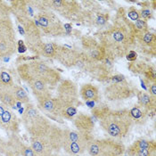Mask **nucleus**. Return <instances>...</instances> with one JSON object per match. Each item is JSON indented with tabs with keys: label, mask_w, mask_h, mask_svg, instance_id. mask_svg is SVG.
Here are the masks:
<instances>
[{
	"label": "nucleus",
	"mask_w": 156,
	"mask_h": 156,
	"mask_svg": "<svg viewBox=\"0 0 156 156\" xmlns=\"http://www.w3.org/2000/svg\"><path fill=\"white\" fill-rule=\"evenodd\" d=\"M98 39L112 60L122 58L132 50L136 45V30L124 8L117 11L113 23L98 35Z\"/></svg>",
	"instance_id": "f257e3e1"
},
{
	"label": "nucleus",
	"mask_w": 156,
	"mask_h": 156,
	"mask_svg": "<svg viewBox=\"0 0 156 156\" xmlns=\"http://www.w3.org/2000/svg\"><path fill=\"white\" fill-rule=\"evenodd\" d=\"M92 113L99 120L104 131L115 139L126 137L133 126V120L128 109L112 110L103 105L96 106L92 110Z\"/></svg>",
	"instance_id": "f03ea898"
},
{
	"label": "nucleus",
	"mask_w": 156,
	"mask_h": 156,
	"mask_svg": "<svg viewBox=\"0 0 156 156\" xmlns=\"http://www.w3.org/2000/svg\"><path fill=\"white\" fill-rule=\"evenodd\" d=\"M10 12L11 8L0 1V59L12 55L16 50V36Z\"/></svg>",
	"instance_id": "7ed1b4c3"
},
{
	"label": "nucleus",
	"mask_w": 156,
	"mask_h": 156,
	"mask_svg": "<svg viewBox=\"0 0 156 156\" xmlns=\"http://www.w3.org/2000/svg\"><path fill=\"white\" fill-rule=\"evenodd\" d=\"M22 123L30 137H46L52 126L51 121L32 104H28L22 115Z\"/></svg>",
	"instance_id": "20e7f679"
},
{
	"label": "nucleus",
	"mask_w": 156,
	"mask_h": 156,
	"mask_svg": "<svg viewBox=\"0 0 156 156\" xmlns=\"http://www.w3.org/2000/svg\"><path fill=\"white\" fill-rule=\"evenodd\" d=\"M81 48L80 53L84 62V70L87 72H95L96 67L108 57L105 48L92 37H82Z\"/></svg>",
	"instance_id": "39448f33"
},
{
	"label": "nucleus",
	"mask_w": 156,
	"mask_h": 156,
	"mask_svg": "<svg viewBox=\"0 0 156 156\" xmlns=\"http://www.w3.org/2000/svg\"><path fill=\"white\" fill-rule=\"evenodd\" d=\"M89 156H124L126 147L115 138H92L87 144Z\"/></svg>",
	"instance_id": "423d86ee"
},
{
	"label": "nucleus",
	"mask_w": 156,
	"mask_h": 156,
	"mask_svg": "<svg viewBox=\"0 0 156 156\" xmlns=\"http://www.w3.org/2000/svg\"><path fill=\"white\" fill-rule=\"evenodd\" d=\"M38 27L44 34L48 36L60 37L65 33L64 25L62 23L56 13L51 10L43 8L35 15Z\"/></svg>",
	"instance_id": "0eeeda50"
},
{
	"label": "nucleus",
	"mask_w": 156,
	"mask_h": 156,
	"mask_svg": "<svg viewBox=\"0 0 156 156\" xmlns=\"http://www.w3.org/2000/svg\"><path fill=\"white\" fill-rule=\"evenodd\" d=\"M47 9L57 12L67 20H72L82 12L80 3L75 0H48L44 1Z\"/></svg>",
	"instance_id": "6e6552de"
},
{
	"label": "nucleus",
	"mask_w": 156,
	"mask_h": 156,
	"mask_svg": "<svg viewBox=\"0 0 156 156\" xmlns=\"http://www.w3.org/2000/svg\"><path fill=\"white\" fill-rule=\"evenodd\" d=\"M34 76L36 79L42 80L48 86H56L61 81V74L55 69L48 66L47 63L39 60L32 61L30 62Z\"/></svg>",
	"instance_id": "1a4fd4ad"
},
{
	"label": "nucleus",
	"mask_w": 156,
	"mask_h": 156,
	"mask_svg": "<svg viewBox=\"0 0 156 156\" xmlns=\"http://www.w3.org/2000/svg\"><path fill=\"white\" fill-rule=\"evenodd\" d=\"M79 89L78 86L72 80H61L57 87V99L60 101L61 105H74L79 104Z\"/></svg>",
	"instance_id": "9d476101"
},
{
	"label": "nucleus",
	"mask_w": 156,
	"mask_h": 156,
	"mask_svg": "<svg viewBox=\"0 0 156 156\" xmlns=\"http://www.w3.org/2000/svg\"><path fill=\"white\" fill-rule=\"evenodd\" d=\"M105 96L109 101H122L134 96L133 89L126 80L120 82H113L105 89Z\"/></svg>",
	"instance_id": "9b49d317"
},
{
	"label": "nucleus",
	"mask_w": 156,
	"mask_h": 156,
	"mask_svg": "<svg viewBox=\"0 0 156 156\" xmlns=\"http://www.w3.org/2000/svg\"><path fill=\"white\" fill-rule=\"evenodd\" d=\"M55 59L58 61L63 66L67 68H72L77 66L80 59V53L77 50L58 45Z\"/></svg>",
	"instance_id": "f8f14e48"
},
{
	"label": "nucleus",
	"mask_w": 156,
	"mask_h": 156,
	"mask_svg": "<svg viewBox=\"0 0 156 156\" xmlns=\"http://www.w3.org/2000/svg\"><path fill=\"white\" fill-rule=\"evenodd\" d=\"M136 43L138 44L140 51L146 55L155 56L156 53V35L150 30L136 34Z\"/></svg>",
	"instance_id": "ddd939ff"
},
{
	"label": "nucleus",
	"mask_w": 156,
	"mask_h": 156,
	"mask_svg": "<svg viewBox=\"0 0 156 156\" xmlns=\"http://www.w3.org/2000/svg\"><path fill=\"white\" fill-rule=\"evenodd\" d=\"M20 123L16 114L10 108H7L0 116V129L10 134H17L20 129Z\"/></svg>",
	"instance_id": "4468645a"
},
{
	"label": "nucleus",
	"mask_w": 156,
	"mask_h": 156,
	"mask_svg": "<svg viewBox=\"0 0 156 156\" xmlns=\"http://www.w3.org/2000/svg\"><path fill=\"white\" fill-rule=\"evenodd\" d=\"M37 108L54 117H61L62 105L57 97L54 98L51 96L37 101Z\"/></svg>",
	"instance_id": "2eb2a0df"
},
{
	"label": "nucleus",
	"mask_w": 156,
	"mask_h": 156,
	"mask_svg": "<svg viewBox=\"0 0 156 156\" xmlns=\"http://www.w3.org/2000/svg\"><path fill=\"white\" fill-rule=\"evenodd\" d=\"M72 122L78 131L86 134H92L95 128V122L93 118L90 115L83 112L77 113L76 116L73 118Z\"/></svg>",
	"instance_id": "dca6fc26"
},
{
	"label": "nucleus",
	"mask_w": 156,
	"mask_h": 156,
	"mask_svg": "<svg viewBox=\"0 0 156 156\" xmlns=\"http://www.w3.org/2000/svg\"><path fill=\"white\" fill-rule=\"evenodd\" d=\"M30 146L39 156H51L54 154L53 148L47 137H30Z\"/></svg>",
	"instance_id": "f3484780"
},
{
	"label": "nucleus",
	"mask_w": 156,
	"mask_h": 156,
	"mask_svg": "<svg viewBox=\"0 0 156 156\" xmlns=\"http://www.w3.org/2000/svg\"><path fill=\"white\" fill-rule=\"evenodd\" d=\"M62 131H63V129H61L60 127H58L57 125L52 124L48 136H46L53 148L54 153L58 154L62 150V140H63Z\"/></svg>",
	"instance_id": "a211bd4d"
},
{
	"label": "nucleus",
	"mask_w": 156,
	"mask_h": 156,
	"mask_svg": "<svg viewBox=\"0 0 156 156\" xmlns=\"http://www.w3.org/2000/svg\"><path fill=\"white\" fill-rule=\"evenodd\" d=\"M23 142L17 136V134H11L8 140L5 141L3 154L5 156H22V145Z\"/></svg>",
	"instance_id": "6ab92c4d"
},
{
	"label": "nucleus",
	"mask_w": 156,
	"mask_h": 156,
	"mask_svg": "<svg viewBox=\"0 0 156 156\" xmlns=\"http://www.w3.org/2000/svg\"><path fill=\"white\" fill-rule=\"evenodd\" d=\"M28 85L30 86L33 95L37 98V101L51 96V92L48 88V86L46 83H44L42 80L38 79H34Z\"/></svg>",
	"instance_id": "aec40b11"
},
{
	"label": "nucleus",
	"mask_w": 156,
	"mask_h": 156,
	"mask_svg": "<svg viewBox=\"0 0 156 156\" xmlns=\"http://www.w3.org/2000/svg\"><path fill=\"white\" fill-rule=\"evenodd\" d=\"M62 135H63L64 140L85 144H87L88 141L93 138L91 134H86V133H82L80 131H78V130H72V129H63Z\"/></svg>",
	"instance_id": "412c9836"
},
{
	"label": "nucleus",
	"mask_w": 156,
	"mask_h": 156,
	"mask_svg": "<svg viewBox=\"0 0 156 156\" xmlns=\"http://www.w3.org/2000/svg\"><path fill=\"white\" fill-rule=\"evenodd\" d=\"M80 95L85 101H94L97 102L100 98V94L97 87L91 83L82 85L80 89Z\"/></svg>",
	"instance_id": "4be33fe9"
},
{
	"label": "nucleus",
	"mask_w": 156,
	"mask_h": 156,
	"mask_svg": "<svg viewBox=\"0 0 156 156\" xmlns=\"http://www.w3.org/2000/svg\"><path fill=\"white\" fill-rule=\"evenodd\" d=\"M137 105L142 106L148 112H155L156 109V100L152 98L151 96L144 91H137Z\"/></svg>",
	"instance_id": "5701e85b"
},
{
	"label": "nucleus",
	"mask_w": 156,
	"mask_h": 156,
	"mask_svg": "<svg viewBox=\"0 0 156 156\" xmlns=\"http://www.w3.org/2000/svg\"><path fill=\"white\" fill-rule=\"evenodd\" d=\"M62 149H63L64 152L66 154H68L69 155H80L85 153V151L87 149V144L77 143V142H72V141L63 139Z\"/></svg>",
	"instance_id": "b1692460"
},
{
	"label": "nucleus",
	"mask_w": 156,
	"mask_h": 156,
	"mask_svg": "<svg viewBox=\"0 0 156 156\" xmlns=\"http://www.w3.org/2000/svg\"><path fill=\"white\" fill-rule=\"evenodd\" d=\"M129 114L133 120V123H136L137 125H143L147 120L149 112L148 111L136 104L129 110Z\"/></svg>",
	"instance_id": "393cba45"
},
{
	"label": "nucleus",
	"mask_w": 156,
	"mask_h": 156,
	"mask_svg": "<svg viewBox=\"0 0 156 156\" xmlns=\"http://www.w3.org/2000/svg\"><path fill=\"white\" fill-rule=\"evenodd\" d=\"M17 72H18L20 78L23 80L24 82H26L27 84H29L32 80L36 79L30 62L29 63H21V64H19L18 67H17Z\"/></svg>",
	"instance_id": "a878e982"
},
{
	"label": "nucleus",
	"mask_w": 156,
	"mask_h": 156,
	"mask_svg": "<svg viewBox=\"0 0 156 156\" xmlns=\"http://www.w3.org/2000/svg\"><path fill=\"white\" fill-rule=\"evenodd\" d=\"M0 102L8 108L14 106V105L16 104V100L12 94V89L0 87Z\"/></svg>",
	"instance_id": "bb28decb"
},
{
	"label": "nucleus",
	"mask_w": 156,
	"mask_h": 156,
	"mask_svg": "<svg viewBox=\"0 0 156 156\" xmlns=\"http://www.w3.org/2000/svg\"><path fill=\"white\" fill-rule=\"evenodd\" d=\"M58 45L55 43H43L41 48L39 49L38 55H43L44 57H47L49 59H55L56 55V51H57Z\"/></svg>",
	"instance_id": "cd10ccee"
},
{
	"label": "nucleus",
	"mask_w": 156,
	"mask_h": 156,
	"mask_svg": "<svg viewBox=\"0 0 156 156\" xmlns=\"http://www.w3.org/2000/svg\"><path fill=\"white\" fill-rule=\"evenodd\" d=\"M12 92L15 97L16 102H19L23 105L30 104V97L21 86L14 84V86L12 87Z\"/></svg>",
	"instance_id": "c85d7f7f"
},
{
	"label": "nucleus",
	"mask_w": 156,
	"mask_h": 156,
	"mask_svg": "<svg viewBox=\"0 0 156 156\" xmlns=\"http://www.w3.org/2000/svg\"><path fill=\"white\" fill-rule=\"evenodd\" d=\"M125 153H127L129 156H152L154 154H155L156 150L153 151V150H148V149L138 148L130 144L128 148H126Z\"/></svg>",
	"instance_id": "c756f323"
},
{
	"label": "nucleus",
	"mask_w": 156,
	"mask_h": 156,
	"mask_svg": "<svg viewBox=\"0 0 156 156\" xmlns=\"http://www.w3.org/2000/svg\"><path fill=\"white\" fill-rule=\"evenodd\" d=\"M110 19L109 13L106 12H93V21L91 22V24L95 25L96 27H105L108 23Z\"/></svg>",
	"instance_id": "7c9ffc66"
},
{
	"label": "nucleus",
	"mask_w": 156,
	"mask_h": 156,
	"mask_svg": "<svg viewBox=\"0 0 156 156\" xmlns=\"http://www.w3.org/2000/svg\"><path fill=\"white\" fill-rule=\"evenodd\" d=\"M14 86V82L10 73L5 70L0 71V87L12 89Z\"/></svg>",
	"instance_id": "2f4dec72"
},
{
	"label": "nucleus",
	"mask_w": 156,
	"mask_h": 156,
	"mask_svg": "<svg viewBox=\"0 0 156 156\" xmlns=\"http://www.w3.org/2000/svg\"><path fill=\"white\" fill-rule=\"evenodd\" d=\"M134 24V28L136 30V33H143V32H146L149 30V26L146 21H144L143 19H139L137 21H136Z\"/></svg>",
	"instance_id": "473e14b6"
},
{
	"label": "nucleus",
	"mask_w": 156,
	"mask_h": 156,
	"mask_svg": "<svg viewBox=\"0 0 156 156\" xmlns=\"http://www.w3.org/2000/svg\"><path fill=\"white\" fill-rule=\"evenodd\" d=\"M139 14H140V19H143L144 21H148L154 17V11L150 7V5H144L140 10H139Z\"/></svg>",
	"instance_id": "72a5a7b5"
},
{
	"label": "nucleus",
	"mask_w": 156,
	"mask_h": 156,
	"mask_svg": "<svg viewBox=\"0 0 156 156\" xmlns=\"http://www.w3.org/2000/svg\"><path fill=\"white\" fill-rule=\"evenodd\" d=\"M126 15H127V18L129 20H130V22L135 23L136 21L139 20L140 19V14H139V10L136 9V7L134 6H130L127 12H126Z\"/></svg>",
	"instance_id": "f704fd0d"
},
{
	"label": "nucleus",
	"mask_w": 156,
	"mask_h": 156,
	"mask_svg": "<svg viewBox=\"0 0 156 156\" xmlns=\"http://www.w3.org/2000/svg\"><path fill=\"white\" fill-rule=\"evenodd\" d=\"M22 156H39L36 153L31 149V147L30 145L23 144L22 145V153H21Z\"/></svg>",
	"instance_id": "c9c22d12"
},
{
	"label": "nucleus",
	"mask_w": 156,
	"mask_h": 156,
	"mask_svg": "<svg viewBox=\"0 0 156 156\" xmlns=\"http://www.w3.org/2000/svg\"><path fill=\"white\" fill-rule=\"evenodd\" d=\"M148 94L151 96L152 98L156 100V82L151 83L148 87Z\"/></svg>",
	"instance_id": "e433bc0d"
},
{
	"label": "nucleus",
	"mask_w": 156,
	"mask_h": 156,
	"mask_svg": "<svg viewBox=\"0 0 156 156\" xmlns=\"http://www.w3.org/2000/svg\"><path fill=\"white\" fill-rule=\"evenodd\" d=\"M127 59L129 61H136V53L135 52V51H133V50H131V51H129L127 55Z\"/></svg>",
	"instance_id": "4c0bfd02"
},
{
	"label": "nucleus",
	"mask_w": 156,
	"mask_h": 156,
	"mask_svg": "<svg viewBox=\"0 0 156 156\" xmlns=\"http://www.w3.org/2000/svg\"><path fill=\"white\" fill-rule=\"evenodd\" d=\"M5 144V141L0 136V153H1V154H3V152H4Z\"/></svg>",
	"instance_id": "58836bf2"
},
{
	"label": "nucleus",
	"mask_w": 156,
	"mask_h": 156,
	"mask_svg": "<svg viewBox=\"0 0 156 156\" xmlns=\"http://www.w3.org/2000/svg\"><path fill=\"white\" fill-rule=\"evenodd\" d=\"M8 107H6L5 105H4L3 104H0V116L4 113V112L6 110Z\"/></svg>",
	"instance_id": "ea45409f"
},
{
	"label": "nucleus",
	"mask_w": 156,
	"mask_h": 156,
	"mask_svg": "<svg viewBox=\"0 0 156 156\" xmlns=\"http://www.w3.org/2000/svg\"><path fill=\"white\" fill-rule=\"evenodd\" d=\"M51 156H59V155H58V154H56V153H54V154H52Z\"/></svg>",
	"instance_id": "a19ab883"
},
{
	"label": "nucleus",
	"mask_w": 156,
	"mask_h": 156,
	"mask_svg": "<svg viewBox=\"0 0 156 156\" xmlns=\"http://www.w3.org/2000/svg\"><path fill=\"white\" fill-rule=\"evenodd\" d=\"M152 156H156V153H155V154H153Z\"/></svg>",
	"instance_id": "79ce46f5"
}]
</instances>
